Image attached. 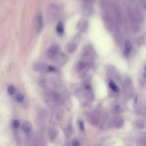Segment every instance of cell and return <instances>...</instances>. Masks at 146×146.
<instances>
[{
    "label": "cell",
    "instance_id": "6",
    "mask_svg": "<svg viewBox=\"0 0 146 146\" xmlns=\"http://www.w3.org/2000/svg\"><path fill=\"white\" fill-rule=\"evenodd\" d=\"M124 124V119L121 117H117L113 120V125L116 128H120Z\"/></svg>",
    "mask_w": 146,
    "mask_h": 146
},
{
    "label": "cell",
    "instance_id": "19",
    "mask_svg": "<svg viewBox=\"0 0 146 146\" xmlns=\"http://www.w3.org/2000/svg\"><path fill=\"white\" fill-rule=\"evenodd\" d=\"M72 144L73 145H75V146H76V145H79V141H78V140H76V139H74V140H72Z\"/></svg>",
    "mask_w": 146,
    "mask_h": 146
},
{
    "label": "cell",
    "instance_id": "4",
    "mask_svg": "<svg viewBox=\"0 0 146 146\" xmlns=\"http://www.w3.org/2000/svg\"><path fill=\"white\" fill-rule=\"evenodd\" d=\"M43 20L42 16L40 14H38L36 17V30L38 32L40 31L43 27Z\"/></svg>",
    "mask_w": 146,
    "mask_h": 146
},
{
    "label": "cell",
    "instance_id": "18",
    "mask_svg": "<svg viewBox=\"0 0 146 146\" xmlns=\"http://www.w3.org/2000/svg\"><path fill=\"white\" fill-rule=\"evenodd\" d=\"M115 111L117 112H120L121 110V108L120 107V106L119 105H116L115 107Z\"/></svg>",
    "mask_w": 146,
    "mask_h": 146
},
{
    "label": "cell",
    "instance_id": "7",
    "mask_svg": "<svg viewBox=\"0 0 146 146\" xmlns=\"http://www.w3.org/2000/svg\"><path fill=\"white\" fill-rule=\"evenodd\" d=\"M77 48V46L73 42L69 43L66 46V50L68 52H74Z\"/></svg>",
    "mask_w": 146,
    "mask_h": 146
},
{
    "label": "cell",
    "instance_id": "17",
    "mask_svg": "<svg viewBox=\"0 0 146 146\" xmlns=\"http://www.w3.org/2000/svg\"><path fill=\"white\" fill-rule=\"evenodd\" d=\"M13 127L14 128H18L19 126V121L18 120H15L13 121Z\"/></svg>",
    "mask_w": 146,
    "mask_h": 146
},
{
    "label": "cell",
    "instance_id": "9",
    "mask_svg": "<svg viewBox=\"0 0 146 146\" xmlns=\"http://www.w3.org/2000/svg\"><path fill=\"white\" fill-rule=\"evenodd\" d=\"M109 86H110V88H111L113 91H115V92H117V91L119 90V89L117 86V85L115 84V83L113 81H112V80H111V81L110 82V83H109Z\"/></svg>",
    "mask_w": 146,
    "mask_h": 146
},
{
    "label": "cell",
    "instance_id": "1",
    "mask_svg": "<svg viewBox=\"0 0 146 146\" xmlns=\"http://www.w3.org/2000/svg\"><path fill=\"white\" fill-rule=\"evenodd\" d=\"M123 89L127 95L130 96L132 95L133 88L132 81L129 78H127L124 80L123 82Z\"/></svg>",
    "mask_w": 146,
    "mask_h": 146
},
{
    "label": "cell",
    "instance_id": "11",
    "mask_svg": "<svg viewBox=\"0 0 146 146\" xmlns=\"http://www.w3.org/2000/svg\"><path fill=\"white\" fill-rule=\"evenodd\" d=\"M86 66H87L86 63H85L84 62H80L77 64V69L79 71H81V70H83L84 68H85Z\"/></svg>",
    "mask_w": 146,
    "mask_h": 146
},
{
    "label": "cell",
    "instance_id": "12",
    "mask_svg": "<svg viewBox=\"0 0 146 146\" xmlns=\"http://www.w3.org/2000/svg\"><path fill=\"white\" fill-rule=\"evenodd\" d=\"M58 133V132L56 130H52V131H51V132L50 133V139L51 140H54L57 136Z\"/></svg>",
    "mask_w": 146,
    "mask_h": 146
},
{
    "label": "cell",
    "instance_id": "13",
    "mask_svg": "<svg viewBox=\"0 0 146 146\" xmlns=\"http://www.w3.org/2000/svg\"><path fill=\"white\" fill-rule=\"evenodd\" d=\"M124 47H125V50L126 52L129 53V52L130 51V50L131 49V43L128 40H127L125 42Z\"/></svg>",
    "mask_w": 146,
    "mask_h": 146
},
{
    "label": "cell",
    "instance_id": "10",
    "mask_svg": "<svg viewBox=\"0 0 146 146\" xmlns=\"http://www.w3.org/2000/svg\"><path fill=\"white\" fill-rule=\"evenodd\" d=\"M56 31L57 32L60 34H62L64 32V28H63V24L62 23V22H59L56 26Z\"/></svg>",
    "mask_w": 146,
    "mask_h": 146
},
{
    "label": "cell",
    "instance_id": "3",
    "mask_svg": "<svg viewBox=\"0 0 146 146\" xmlns=\"http://www.w3.org/2000/svg\"><path fill=\"white\" fill-rule=\"evenodd\" d=\"M58 51V46L56 45H52L47 50V55L49 58H54L57 55Z\"/></svg>",
    "mask_w": 146,
    "mask_h": 146
},
{
    "label": "cell",
    "instance_id": "20",
    "mask_svg": "<svg viewBox=\"0 0 146 146\" xmlns=\"http://www.w3.org/2000/svg\"><path fill=\"white\" fill-rule=\"evenodd\" d=\"M79 126H80V128L82 130H84V124L82 121H79Z\"/></svg>",
    "mask_w": 146,
    "mask_h": 146
},
{
    "label": "cell",
    "instance_id": "14",
    "mask_svg": "<svg viewBox=\"0 0 146 146\" xmlns=\"http://www.w3.org/2000/svg\"><path fill=\"white\" fill-rule=\"evenodd\" d=\"M136 127H138V128H143L145 126V124L143 120H139L136 121Z\"/></svg>",
    "mask_w": 146,
    "mask_h": 146
},
{
    "label": "cell",
    "instance_id": "16",
    "mask_svg": "<svg viewBox=\"0 0 146 146\" xmlns=\"http://www.w3.org/2000/svg\"><path fill=\"white\" fill-rule=\"evenodd\" d=\"M7 92L10 95H13L14 92V88L13 86H10L7 88Z\"/></svg>",
    "mask_w": 146,
    "mask_h": 146
},
{
    "label": "cell",
    "instance_id": "8",
    "mask_svg": "<svg viewBox=\"0 0 146 146\" xmlns=\"http://www.w3.org/2000/svg\"><path fill=\"white\" fill-rule=\"evenodd\" d=\"M22 128L23 129V131H24L25 133H29L30 131V129H31V127H30V124L28 123H25L22 126Z\"/></svg>",
    "mask_w": 146,
    "mask_h": 146
},
{
    "label": "cell",
    "instance_id": "2",
    "mask_svg": "<svg viewBox=\"0 0 146 146\" xmlns=\"http://www.w3.org/2000/svg\"><path fill=\"white\" fill-rule=\"evenodd\" d=\"M34 70L35 71H44V72H47V71H55V68L51 66H48L46 63H35L33 66Z\"/></svg>",
    "mask_w": 146,
    "mask_h": 146
},
{
    "label": "cell",
    "instance_id": "15",
    "mask_svg": "<svg viewBox=\"0 0 146 146\" xmlns=\"http://www.w3.org/2000/svg\"><path fill=\"white\" fill-rule=\"evenodd\" d=\"M15 99L16 100L19 102H22L24 100V96L23 95L21 94H18L17 95H16V97H15Z\"/></svg>",
    "mask_w": 146,
    "mask_h": 146
},
{
    "label": "cell",
    "instance_id": "5",
    "mask_svg": "<svg viewBox=\"0 0 146 146\" xmlns=\"http://www.w3.org/2000/svg\"><path fill=\"white\" fill-rule=\"evenodd\" d=\"M55 57H56V62L58 64H64L68 60L67 56L64 54H60L58 55H56Z\"/></svg>",
    "mask_w": 146,
    "mask_h": 146
}]
</instances>
